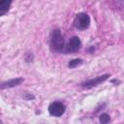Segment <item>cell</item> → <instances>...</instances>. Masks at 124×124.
Segmentation results:
<instances>
[{
  "label": "cell",
  "instance_id": "cell-1",
  "mask_svg": "<svg viewBox=\"0 0 124 124\" xmlns=\"http://www.w3.org/2000/svg\"><path fill=\"white\" fill-rule=\"evenodd\" d=\"M64 40L60 29L56 28L52 31L50 36V49L53 52H61L64 49Z\"/></svg>",
  "mask_w": 124,
  "mask_h": 124
},
{
  "label": "cell",
  "instance_id": "cell-2",
  "mask_svg": "<svg viewBox=\"0 0 124 124\" xmlns=\"http://www.w3.org/2000/svg\"><path fill=\"white\" fill-rule=\"evenodd\" d=\"M90 25V16L85 13H78L74 19V26L78 30H85Z\"/></svg>",
  "mask_w": 124,
  "mask_h": 124
},
{
  "label": "cell",
  "instance_id": "cell-3",
  "mask_svg": "<svg viewBox=\"0 0 124 124\" xmlns=\"http://www.w3.org/2000/svg\"><path fill=\"white\" fill-rule=\"evenodd\" d=\"M66 110V107L62 102L59 101H54L49 104L48 106V112L51 116L54 117H60L64 114Z\"/></svg>",
  "mask_w": 124,
  "mask_h": 124
},
{
  "label": "cell",
  "instance_id": "cell-4",
  "mask_svg": "<svg viewBox=\"0 0 124 124\" xmlns=\"http://www.w3.org/2000/svg\"><path fill=\"white\" fill-rule=\"evenodd\" d=\"M110 77L109 74H105V75H102V76H99V77H96L92 79H88L86 81H83L80 83V86L84 89H90L92 87H95L103 82H105L108 78Z\"/></svg>",
  "mask_w": 124,
  "mask_h": 124
},
{
  "label": "cell",
  "instance_id": "cell-5",
  "mask_svg": "<svg viewBox=\"0 0 124 124\" xmlns=\"http://www.w3.org/2000/svg\"><path fill=\"white\" fill-rule=\"evenodd\" d=\"M80 46H81V42H80L79 38L78 36H73L72 38H70L67 45L64 46L65 47V52H67V53L77 52L78 50H79Z\"/></svg>",
  "mask_w": 124,
  "mask_h": 124
},
{
  "label": "cell",
  "instance_id": "cell-6",
  "mask_svg": "<svg viewBox=\"0 0 124 124\" xmlns=\"http://www.w3.org/2000/svg\"><path fill=\"white\" fill-rule=\"evenodd\" d=\"M23 82V78H12L9 79L7 81H4L2 83H0V89H6V88H12V87H16L17 85H19L20 83Z\"/></svg>",
  "mask_w": 124,
  "mask_h": 124
},
{
  "label": "cell",
  "instance_id": "cell-7",
  "mask_svg": "<svg viewBox=\"0 0 124 124\" xmlns=\"http://www.w3.org/2000/svg\"><path fill=\"white\" fill-rule=\"evenodd\" d=\"M13 0H0V16H4L10 9Z\"/></svg>",
  "mask_w": 124,
  "mask_h": 124
},
{
  "label": "cell",
  "instance_id": "cell-8",
  "mask_svg": "<svg viewBox=\"0 0 124 124\" xmlns=\"http://www.w3.org/2000/svg\"><path fill=\"white\" fill-rule=\"evenodd\" d=\"M82 63H83V60H82V59H80V58H76V59H73V60L69 61L68 67L71 68V69H74V68H77V67L80 66Z\"/></svg>",
  "mask_w": 124,
  "mask_h": 124
},
{
  "label": "cell",
  "instance_id": "cell-9",
  "mask_svg": "<svg viewBox=\"0 0 124 124\" xmlns=\"http://www.w3.org/2000/svg\"><path fill=\"white\" fill-rule=\"evenodd\" d=\"M99 120L102 124H106V123H108L109 120H110V117L108 113H102L100 116H99Z\"/></svg>",
  "mask_w": 124,
  "mask_h": 124
},
{
  "label": "cell",
  "instance_id": "cell-10",
  "mask_svg": "<svg viewBox=\"0 0 124 124\" xmlns=\"http://www.w3.org/2000/svg\"><path fill=\"white\" fill-rule=\"evenodd\" d=\"M24 98H25V99H27V100H31V99H34L35 97H34L33 95H30V94H26Z\"/></svg>",
  "mask_w": 124,
  "mask_h": 124
}]
</instances>
